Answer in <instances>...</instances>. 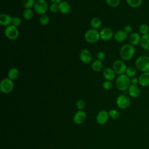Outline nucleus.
I'll use <instances>...</instances> for the list:
<instances>
[{
    "mask_svg": "<svg viewBox=\"0 0 149 149\" xmlns=\"http://www.w3.org/2000/svg\"><path fill=\"white\" fill-rule=\"evenodd\" d=\"M12 21V17H11L10 15L5 13H1L0 15V24L1 25L7 27L10 25Z\"/></svg>",
    "mask_w": 149,
    "mask_h": 149,
    "instance_id": "a211bd4d",
    "label": "nucleus"
},
{
    "mask_svg": "<svg viewBox=\"0 0 149 149\" xmlns=\"http://www.w3.org/2000/svg\"><path fill=\"white\" fill-rule=\"evenodd\" d=\"M127 3L132 8H136L141 6L143 0H126Z\"/></svg>",
    "mask_w": 149,
    "mask_h": 149,
    "instance_id": "393cba45",
    "label": "nucleus"
},
{
    "mask_svg": "<svg viewBox=\"0 0 149 149\" xmlns=\"http://www.w3.org/2000/svg\"><path fill=\"white\" fill-rule=\"evenodd\" d=\"M91 26L93 27V29L97 30L99 29L101 24H102V22L101 19L98 17H94L91 19Z\"/></svg>",
    "mask_w": 149,
    "mask_h": 149,
    "instance_id": "b1692460",
    "label": "nucleus"
},
{
    "mask_svg": "<svg viewBox=\"0 0 149 149\" xmlns=\"http://www.w3.org/2000/svg\"><path fill=\"white\" fill-rule=\"evenodd\" d=\"M109 113L105 110L100 111L96 116V121L100 125H104L109 118Z\"/></svg>",
    "mask_w": 149,
    "mask_h": 149,
    "instance_id": "ddd939ff",
    "label": "nucleus"
},
{
    "mask_svg": "<svg viewBox=\"0 0 149 149\" xmlns=\"http://www.w3.org/2000/svg\"><path fill=\"white\" fill-rule=\"evenodd\" d=\"M123 30L127 33V34H129V33H130L132 31V27L130 25H126L124 27V29H123Z\"/></svg>",
    "mask_w": 149,
    "mask_h": 149,
    "instance_id": "4c0bfd02",
    "label": "nucleus"
},
{
    "mask_svg": "<svg viewBox=\"0 0 149 149\" xmlns=\"http://www.w3.org/2000/svg\"><path fill=\"white\" fill-rule=\"evenodd\" d=\"M76 107L79 110H82L86 107V102L85 101L82 100L80 99L76 102Z\"/></svg>",
    "mask_w": 149,
    "mask_h": 149,
    "instance_id": "f704fd0d",
    "label": "nucleus"
},
{
    "mask_svg": "<svg viewBox=\"0 0 149 149\" xmlns=\"http://www.w3.org/2000/svg\"><path fill=\"white\" fill-rule=\"evenodd\" d=\"M127 90L129 95L132 98H137L141 94V90L137 85L130 84Z\"/></svg>",
    "mask_w": 149,
    "mask_h": 149,
    "instance_id": "4468645a",
    "label": "nucleus"
},
{
    "mask_svg": "<svg viewBox=\"0 0 149 149\" xmlns=\"http://www.w3.org/2000/svg\"><path fill=\"white\" fill-rule=\"evenodd\" d=\"M109 116L113 119H118L120 117V113L119 112L115 109H111L109 112Z\"/></svg>",
    "mask_w": 149,
    "mask_h": 149,
    "instance_id": "c756f323",
    "label": "nucleus"
},
{
    "mask_svg": "<svg viewBox=\"0 0 149 149\" xmlns=\"http://www.w3.org/2000/svg\"><path fill=\"white\" fill-rule=\"evenodd\" d=\"M107 3L111 7H117L120 3V0H106Z\"/></svg>",
    "mask_w": 149,
    "mask_h": 149,
    "instance_id": "2f4dec72",
    "label": "nucleus"
},
{
    "mask_svg": "<svg viewBox=\"0 0 149 149\" xmlns=\"http://www.w3.org/2000/svg\"><path fill=\"white\" fill-rule=\"evenodd\" d=\"M140 44L143 49L149 50V33L141 36Z\"/></svg>",
    "mask_w": 149,
    "mask_h": 149,
    "instance_id": "412c9836",
    "label": "nucleus"
},
{
    "mask_svg": "<svg viewBox=\"0 0 149 149\" xmlns=\"http://www.w3.org/2000/svg\"><path fill=\"white\" fill-rule=\"evenodd\" d=\"M139 32L142 35H145L149 33V26L148 24L143 23L140 25L139 28Z\"/></svg>",
    "mask_w": 149,
    "mask_h": 149,
    "instance_id": "cd10ccee",
    "label": "nucleus"
},
{
    "mask_svg": "<svg viewBox=\"0 0 149 149\" xmlns=\"http://www.w3.org/2000/svg\"><path fill=\"white\" fill-rule=\"evenodd\" d=\"M92 69L95 72H100L102 68V61L97 59L94 61L91 65Z\"/></svg>",
    "mask_w": 149,
    "mask_h": 149,
    "instance_id": "5701e85b",
    "label": "nucleus"
},
{
    "mask_svg": "<svg viewBox=\"0 0 149 149\" xmlns=\"http://www.w3.org/2000/svg\"><path fill=\"white\" fill-rule=\"evenodd\" d=\"M127 66L125 62L121 60H116L113 64V69L115 73L118 75L125 74Z\"/></svg>",
    "mask_w": 149,
    "mask_h": 149,
    "instance_id": "1a4fd4ad",
    "label": "nucleus"
},
{
    "mask_svg": "<svg viewBox=\"0 0 149 149\" xmlns=\"http://www.w3.org/2000/svg\"><path fill=\"white\" fill-rule=\"evenodd\" d=\"M134 46L130 44L123 45L119 50V54L121 58L124 61H129L133 58L135 54Z\"/></svg>",
    "mask_w": 149,
    "mask_h": 149,
    "instance_id": "f257e3e1",
    "label": "nucleus"
},
{
    "mask_svg": "<svg viewBox=\"0 0 149 149\" xmlns=\"http://www.w3.org/2000/svg\"><path fill=\"white\" fill-rule=\"evenodd\" d=\"M86 118V113L82 110H79L74 113L73 120L75 123L80 125L85 122Z\"/></svg>",
    "mask_w": 149,
    "mask_h": 149,
    "instance_id": "9b49d317",
    "label": "nucleus"
},
{
    "mask_svg": "<svg viewBox=\"0 0 149 149\" xmlns=\"http://www.w3.org/2000/svg\"><path fill=\"white\" fill-rule=\"evenodd\" d=\"M127 34L124 30H118L114 34L115 40L119 42L125 41L127 38Z\"/></svg>",
    "mask_w": 149,
    "mask_h": 149,
    "instance_id": "6ab92c4d",
    "label": "nucleus"
},
{
    "mask_svg": "<svg viewBox=\"0 0 149 149\" xmlns=\"http://www.w3.org/2000/svg\"><path fill=\"white\" fill-rule=\"evenodd\" d=\"M103 76L107 80L112 81L115 77V72L111 68H107L103 70Z\"/></svg>",
    "mask_w": 149,
    "mask_h": 149,
    "instance_id": "f3484780",
    "label": "nucleus"
},
{
    "mask_svg": "<svg viewBox=\"0 0 149 149\" xmlns=\"http://www.w3.org/2000/svg\"><path fill=\"white\" fill-rule=\"evenodd\" d=\"M141 37V36H140V35L136 32L131 33L129 37V44H132L133 46L138 45L140 42Z\"/></svg>",
    "mask_w": 149,
    "mask_h": 149,
    "instance_id": "dca6fc26",
    "label": "nucleus"
},
{
    "mask_svg": "<svg viewBox=\"0 0 149 149\" xmlns=\"http://www.w3.org/2000/svg\"><path fill=\"white\" fill-rule=\"evenodd\" d=\"M97 57L98 58V59L100 60V61H102L105 59V54L104 52L102 51H100L97 53Z\"/></svg>",
    "mask_w": 149,
    "mask_h": 149,
    "instance_id": "e433bc0d",
    "label": "nucleus"
},
{
    "mask_svg": "<svg viewBox=\"0 0 149 149\" xmlns=\"http://www.w3.org/2000/svg\"><path fill=\"white\" fill-rule=\"evenodd\" d=\"M79 56L81 61L86 64L90 63L92 61V54L91 52L87 49H83L80 52Z\"/></svg>",
    "mask_w": 149,
    "mask_h": 149,
    "instance_id": "9d476101",
    "label": "nucleus"
},
{
    "mask_svg": "<svg viewBox=\"0 0 149 149\" xmlns=\"http://www.w3.org/2000/svg\"><path fill=\"white\" fill-rule=\"evenodd\" d=\"M20 74V72L18 69L16 68H12L9 69L8 72V77L11 80L16 79Z\"/></svg>",
    "mask_w": 149,
    "mask_h": 149,
    "instance_id": "4be33fe9",
    "label": "nucleus"
},
{
    "mask_svg": "<svg viewBox=\"0 0 149 149\" xmlns=\"http://www.w3.org/2000/svg\"><path fill=\"white\" fill-rule=\"evenodd\" d=\"M117 89L119 91H125L131 84V79L126 74L119 75L115 81Z\"/></svg>",
    "mask_w": 149,
    "mask_h": 149,
    "instance_id": "f03ea898",
    "label": "nucleus"
},
{
    "mask_svg": "<svg viewBox=\"0 0 149 149\" xmlns=\"http://www.w3.org/2000/svg\"><path fill=\"white\" fill-rule=\"evenodd\" d=\"M139 84L142 87H147L149 86V72H142L139 76Z\"/></svg>",
    "mask_w": 149,
    "mask_h": 149,
    "instance_id": "2eb2a0df",
    "label": "nucleus"
},
{
    "mask_svg": "<svg viewBox=\"0 0 149 149\" xmlns=\"http://www.w3.org/2000/svg\"><path fill=\"white\" fill-rule=\"evenodd\" d=\"M139 84V79L136 77H132L131 79V84H134V85H137Z\"/></svg>",
    "mask_w": 149,
    "mask_h": 149,
    "instance_id": "58836bf2",
    "label": "nucleus"
},
{
    "mask_svg": "<svg viewBox=\"0 0 149 149\" xmlns=\"http://www.w3.org/2000/svg\"><path fill=\"white\" fill-rule=\"evenodd\" d=\"M100 38L105 41H108L112 39L114 36L112 30L108 27H104L100 31Z\"/></svg>",
    "mask_w": 149,
    "mask_h": 149,
    "instance_id": "f8f14e48",
    "label": "nucleus"
},
{
    "mask_svg": "<svg viewBox=\"0 0 149 149\" xmlns=\"http://www.w3.org/2000/svg\"><path fill=\"white\" fill-rule=\"evenodd\" d=\"M116 105L117 106L122 109L127 108L130 104V100L128 96L125 94L119 95L116 98Z\"/></svg>",
    "mask_w": 149,
    "mask_h": 149,
    "instance_id": "6e6552de",
    "label": "nucleus"
},
{
    "mask_svg": "<svg viewBox=\"0 0 149 149\" xmlns=\"http://www.w3.org/2000/svg\"><path fill=\"white\" fill-rule=\"evenodd\" d=\"M52 3H58L59 4V3H61L62 0H50Z\"/></svg>",
    "mask_w": 149,
    "mask_h": 149,
    "instance_id": "ea45409f",
    "label": "nucleus"
},
{
    "mask_svg": "<svg viewBox=\"0 0 149 149\" xmlns=\"http://www.w3.org/2000/svg\"><path fill=\"white\" fill-rule=\"evenodd\" d=\"M22 23V20L20 17H12V24L16 26L19 27Z\"/></svg>",
    "mask_w": 149,
    "mask_h": 149,
    "instance_id": "473e14b6",
    "label": "nucleus"
},
{
    "mask_svg": "<svg viewBox=\"0 0 149 149\" xmlns=\"http://www.w3.org/2000/svg\"><path fill=\"white\" fill-rule=\"evenodd\" d=\"M34 10L36 13L42 15L45 14L48 9V4L45 0H37L33 6Z\"/></svg>",
    "mask_w": 149,
    "mask_h": 149,
    "instance_id": "423d86ee",
    "label": "nucleus"
},
{
    "mask_svg": "<svg viewBox=\"0 0 149 149\" xmlns=\"http://www.w3.org/2000/svg\"><path fill=\"white\" fill-rule=\"evenodd\" d=\"M84 38L86 41L89 43H95L100 38V32L94 29H90L86 32Z\"/></svg>",
    "mask_w": 149,
    "mask_h": 149,
    "instance_id": "20e7f679",
    "label": "nucleus"
},
{
    "mask_svg": "<svg viewBox=\"0 0 149 149\" xmlns=\"http://www.w3.org/2000/svg\"><path fill=\"white\" fill-rule=\"evenodd\" d=\"M5 34L8 39L13 40L19 37V31L17 27L10 24L6 27L5 30Z\"/></svg>",
    "mask_w": 149,
    "mask_h": 149,
    "instance_id": "0eeeda50",
    "label": "nucleus"
},
{
    "mask_svg": "<svg viewBox=\"0 0 149 149\" xmlns=\"http://www.w3.org/2000/svg\"><path fill=\"white\" fill-rule=\"evenodd\" d=\"M137 73V69L133 66L127 67L125 72V74L129 77H133L135 76Z\"/></svg>",
    "mask_w": 149,
    "mask_h": 149,
    "instance_id": "a878e982",
    "label": "nucleus"
},
{
    "mask_svg": "<svg viewBox=\"0 0 149 149\" xmlns=\"http://www.w3.org/2000/svg\"><path fill=\"white\" fill-rule=\"evenodd\" d=\"M49 10L52 13H56L57 12L59 11V4L55 3H52L49 6Z\"/></svg>",
    "mask_w": 149,
    "mask_h": 149,
    "instance_id": "72a5a7b5",
    "label": "nucleus"
},
{
    "mask_svg": "<svg viewBox=\"0 0 149 149\" xmlns=\"http://www.w3.org/2000/svg\"><path fill=\"white\" fill-rule=\"evenodd\" d=\"M59 11L62 14H68L71 10V6L70 4L66 1H62L59 3Z\"/></svg>",
    "mask_w": 149,
    "mask_h": 149,
    "instance_id": "aec40b11",
    "label": "nucleus"
},
{
    "mask_svg": "<svg viewBox=\"0 0 149 149\" xmlns=\"http://www.w3.org/2000/svg\"><path fill=\"white\" fill-rule=\"evenodd\" d=\"M14 88V83L12 80L9 78H5L1 81L0 90L4 94H8L12 92Z\"/></svg>",
    "mask_w": 149,
    "mask_h": 149,
    "instance_id": "39448f33",
    "label": "nucleus"
},
{
    "mask_svg": "<svg viewBox=\"0 0 149 149\" xmlns=\"http://www.w3.org/2000/svg\"><path fill=\"white\" fill-rule=\"evenodd\" d=\"M35 0H22V5L25 9H31L34 6Z\"/></svg>",
    "mask_w": 149,
    "mask_h": 149,
    "instance_id": "c85d7f7f",
    "label": "nucleus"
},
{
    "mask_svg": "<svg viewBox=\"0 0 149 149\" xmlns=\"http://www.w3.org/2000/svg\"><path fill=\"white\" fill-rule=\"evenodd\" d=\"M39 22H40V24H42V25H44V26L47 25L49 22V17H48V15H47L45 14L42 15L40 17Z\"/></svg>",
    "mask_w": 149,
    "mask_h": 149,
    "instance_id": "7c9ffc66",
    "label": "nucleus"
},
{
    "mask_svg": "<svg viewBox=\"0 0 149 149\" xmlns=\"http://www.w3.org/2000/svg\"><path fill=\"white\" fill-rule=\"evenodd\" d=\"M112 86V82L111 81H109V80H105L104 81V83H102V87L103 88L105 89V90H109L111 88Z\"/></svg>",
    "mask_w": 149,
    "mask_h": 149,
    "instance_id": "c9c22d12",
    "label": "nucleus"
},
{
    "mask_svg": "<svg viewBox=\"0 0 149 149\" xmlns=\"http://www.w3.org/2000/svg\"><path fill=\"white\" fill-rule=\"evenodd\" d=\"M135 68L141 72H149V56L141 55L135 61Z\"/></svg>",
    "mask_w": 149,
    "mask_h": 149,
    "instance_id": "7ed1b4c3",
    "label": "nucleus"
},
{
    "mask_svg": "<svg viewBox=\"0 0 149 149\" xmlns=\"http://www.w3.org/2000/svg\"><path fill=\"white\" fill-rule=\"evenodd\" d=\"M23 16L26 20H30L33 17V12L31 9H25L23 12Z\"/></svg>",
    "mask_w": 149,
    "mask_h": 149,
    "instance_id": "bb28decb",
    "label": "nucleus"
}]
</instances>
